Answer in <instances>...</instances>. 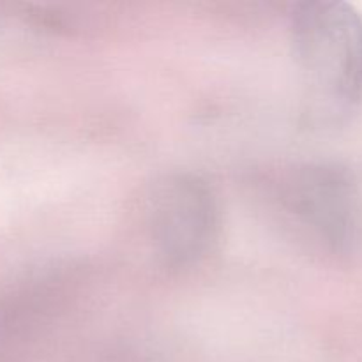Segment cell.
I'll return each instance as SVG.
<instances>
[{
  "mask_svg": "<svg viewBox=\"0 0 362 362\" xmlns=\"http://www.w3.org/2000/svg\"><path fill=\"white\" fill-rule=\"evenodd\" d=\"M144 219L152 250L168 269L198 264L218 240V198L193 173H170L156 180L145 197Z\"/></svg>",
  "mask_w": 362,
  "mask_h": 362,
  "instance_id": "cell-3",
  "label": "cell"
},
{
  "mask_svg": "<svg viewBox=\"0 0 362 362\" xmlns=\"http://www.w3.org/2000/svg\"><path fill=\"white\" fill-rule=\"evenodd\" d=\"M276 198L290 221L331 253L352 255L362 246V191L349 168L293 166L276 184Z\"/></svg>",
  "mask_w": 362,
  "mask_h": 362,
  "instance_id": "cell-2",
  "label": "cell"
},
{
  "mask_svg": "<svg viewBox=\"0 0 362 362\" xmlns=\"http://www.w3.org/2000/svg\"><path fill=\"white\" fill-rule=\"evenodd\" d=\"M290 32L304 119L320 129L343 126L362 105V16L345 2H304Z\"/></svg>",
  "mask_w": 362,
  "mask_h": 362,
  "instance_id": "cell-1",
  "label": "cell"
}]
</instances>
